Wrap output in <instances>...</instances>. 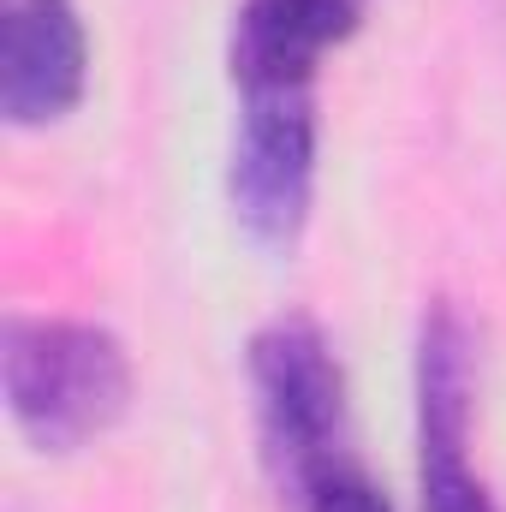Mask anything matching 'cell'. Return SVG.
Masks as SVG:
<instances>
[{
    "label": "cell",
    "mask_w": 506,
    "mask_h": 512,
    "mask_svg": "<svg viewBox=\"0 0 506 512\" xmlns=\"http://www.w3.org/2000/svg\"><path fill=\"white\" fill-rule=\"evenodd\" d=\"M471 328L453 304L423 316L417 340V453H423V512H501L483 477L471 471Z\"/></svg>",
    "instance_id": "obj_4"
},
{
    "label": "cell",
    "mask_w": 506,
    "mask_h": 512,
    "mask_svg": "<svg viewBox=\"0 0 506 512\" xmlns=\"http://www.w3.org/2000/svg\"><path fill=\"white\" fill-rule=\"evenodd\" d=\"M90 36L72 0H12L0 30V114L6 126H54L84 102Z\"/></svg>",
    "instance_id": "obj_5"
},
{
    "label": "cell",
    "mask_w": 506,
    "mask_h": 512,
    "mask_svg": "<svg viewBox=\"0 0 506 512\" xmlns=\"http://www.w3.org/2000/svg\"><path fill=\"white\" fill-rule=\"evenodd\" d=\"M251 387L262 453L292 501L334 465H346V376L328 334L304 316L268 322L251 340Z\"/></svg>",
    "instance_id": "obj_2"
},
{
    "label": "cell",
    "mask_w": 506,
    "mask_h": 512,
    "mask_svg": "<svg viewBox=\"0 0 506 512\" xmlns=\"http://www.w3.org/2000/svg\"><path fill=\"white\" fill-rule=\"evenodd\" d=\"M0 382L18 435L36 453H78L131 411V358L96 322L12 316L0 340Z\"/></svg>",
    "instance_id": "obj_1"
},
{
    "label": "cell",
    "mask_w": 506,
    "mask_h": 512,
    "mask_svg": "<svg viewBox=\"0 0 506 512\" xmlns=\"http://www.w3.org/2000/svg\"><path fill=\"white\" fill-rule=\"evenodd\" d=\"M298 507L304 512H393L387 507V495H381L376 483L346 459V465H334V471H322L304 495H298Z\"/></svg>",
    "instance_id": "obj_6"
},
{
    "label": "cell",
    "mask_w": 506,
    "mask_h": 512,
    "mask_svg": "<svg viewBox=\"0 0 506 512\" xmlns=\"http://www.w3.org/2000/svg\"><path fill=\"white\" fill-rule=\"evenodd\" d=\"M227 191L245 239L292 251L316 203V84H245Z\"/></svg>",
    "instance_id": "obj_3"
}]
</instances>
